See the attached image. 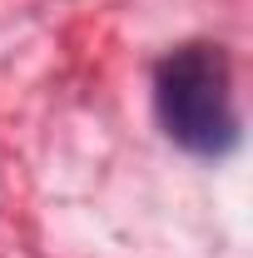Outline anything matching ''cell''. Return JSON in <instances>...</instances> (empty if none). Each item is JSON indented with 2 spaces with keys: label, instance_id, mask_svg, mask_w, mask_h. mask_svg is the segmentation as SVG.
I'll use <instances>...</instances> for the list:
<instances>
[{
  "label": "cell",
  "instance_id": "cell-1",
  "mask_svg": "<svg viewBox=\"0 0 253 258\" xmlns=\"http://www.w3.org/2000/svg\"><path fill=\"white\" fill-rule=\"evenodd\" d=\"M154 109L164 134L199 159H219L238 144L233 70L223 45L194 40L154 64Z\"/></svg>",
  "mask_w": 253,
  "mask_h": 258
}]
</instances>
